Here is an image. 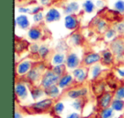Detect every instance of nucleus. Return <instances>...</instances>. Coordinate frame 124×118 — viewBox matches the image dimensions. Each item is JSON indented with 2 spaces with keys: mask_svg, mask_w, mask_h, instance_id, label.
<instances>
[{
  "mask_svg": "<svg viewBox=\"0 0 124 118\" xmlns=\"http://www.w3.org/2000/svg\"><path fill=\"white\" fill-rule=\"evenodd\" d=\"M109 49L115 56V61L118 62L119 64L124 63V36H117L110 41Z\"/></svg>",
  "mask_w": 124,
  "mask_h": 118,
  "instance_id": "1",
  "label": "nucleus"
},
{
  "mask_svg": "<svg viewBox=\"0 0 124 118\" xmlns=\"http://www.w3.org/2000/svg\"><path fill=\"white\" fill-rule=\"evenodd\" d=\"M46 65L43 62L36 63L33 68L30 70V72L26 75V80L31 86H35L36 83H40L43 73L46 71Z\"/></svg>",
  "mask_w": 124,
  "mask_h": 118,
  "instance_id": "2",
  "label": "nucleus"
},
{
  "mask_svg": "<svg viewBox=\"0 0 124 118\" xmlns=\"http://www.w3.org/2000/svg\"><path fill=\"white\" fill-rule=\"evenodd\" d=\"M54 104L55 103L54 99L48 98L43 99V100L38 101V102L30 104L29 106H27V109H30L31 113L43 114V113H47L51 110Z\"/></svg>",
  "mask_w": 124,
  "mask_h": 118,
  "instance_id": "3",
  "label": "nucleus"
},
{
  "mask_svg": "<svg viewBox=\"0 0 124 118\" xmlns=\"http://www.w3.org/2000/svg\"><path fill=\"white\" fill-rule=\"evenodd\" d=\"M60 77H59L57 75H55L52 69H47L46 71L43 73L42 79L40 80L39 86L43 89L48 88V87H52V86L58 85L59 80Z\"/></svg>",
  "mask_w": 124,
  "mask_h": 118,
  "instance_id": "4",
  "label": "nucleus"
},
{
  "mask_svg": "<svg viewBox=\"0 0 124 118\" xmlns=\"http://www.w3.org/2000/svg\"><path fill=\"white\" fill-rule=\"evenodd\" d=\"M35 62L29 60V59H25L20 63H16V78H21V77H26V75L30 72V70L33 68L35 65Z\"/></svg>",
  "mask_w": 124,
  "mask_h": 118,
  "instance_id": "5",
  "label": "nucleus"
},
{
  "mask_svg": "<svg viewBox=\"0 0 124 118\" xmlns=\"http://www.w3.org/2000/svg\"><path fill=\"white\" fill-rule=\"evenodd\" d=\"M90 25L94 28V30L97 33H100V34H101V33L105 34V32L110 28V27H109L108 21L105 19H104V18L100 17V15L95 16V17L92 20L91 22H90Z\"/></svg>",
  "mask_w": 124,
  "mask_h": 118,
  "instance_id": "6",
  "label": "nucleus"
},
{
  "mask_svg": "<svg viewBox=\"0 0 124 118\" xmlns=\"http://www.w3.org/2000/svg\"><path fill=\"white\" fill-rule=\"evenodd\" d=\"M88 93V89L86 87H76L66 90V95L70 98H72L74 100L78 98H83Z\"/></svg>",
  "mask_w": 124,
  "mask_h": 118,
  "instance_id": "7",
  "label": "nucleus"
},
{
  "mask_svg": "<svg viewBox=\"0 0 124 118\" xmlns=\"http://www.w3.org/2000/svg\"><path fill=\"white\" fill-rule=\"evenodd\" d=\"M101 62V55L97 52H88L84 55L83 60H82L81 66L83 67H90L97 64L98 63Z\"/></svg>",
  "mask_w": 124,
  "mask_h": 118,
  "instance_id": "8",
  "label": "nucleus"
},
{
  "mask_svg": "<svg viewBox=\"0 0 124 118\" xmlns=\"http://www.w3.org/2000/svg\"><path fill=\"white\" fill-rule=\"evenodd\" d=\"M15 94L16 98L20 101H22L27 98L28 95V88L26 82L21 80L20 79L19 80H16V82L15 84Z\"/></svg>",
  "mask_w": 124,
  "mask_h": 118,
  "instance_id": "9",
  "label": "nucleus"
},
{
  "mask_svg": "<svg viewBox=\"0 0 124 118\" xmlns=\"http://www.w3.org/2000/svg\"><path fill=\"white\" fill-rule=\"evenodd\" d=\"M114 98H115V97H114L113 92L105 91L101 95L99 96V98H98L99 107L100 108V109H106V108L110 107Z\"/></svg>",
  "mask_w": 124,
  "mask_h": 118,
  "instance_id": "10",
  "label": "nucleus"
},
{
  "mask_svg": "<svg viewBox=\"0 0 124 118\" xmlns=\"http://www.w3.org/2000/svg\"><path fill=\"white\" fill-rule=\"evenodd\" d=\"M72 75L75 79V81L78 84L84 83L88 76V69L86 67L80 66L79 68L73 70Z\"/></svg>",
  "mask_w": 124,
  "mask_h": 118,
  "instance_id": "11",
  "label": "nucleus"
},
{
  "mask_svg": "<svg viewBox=\"0 0 124 118\" xmlns=\"http://www.w3.org/2000/svg\"><path fill=\"white\" fill-rule=\"evenodd\" d=\"M75 82L76 81H75L73 75L66 73V75H64L60 78L58 82V87H60V89H62V90H66V89L68 90L74 86Z\"/></svg>",
  "mask_w": 124,
  "mask_h": 118,
  "instance_id": "12",
  "label": "nucleus"
},
{
  "mask_svg": "<svg viewBox=\"0 0 124 118\" xmlns=\"http://www.w3.org/2000/svg\"><path fill=\"white\" fill-rule=\"evenodd\" d=\"M81 63L79 57L75 52H69L66 55V65L68 69H76L81 66Z\"/></svg>",
  "mask_w": 124,
  "mask_h": 118,
  "instance_id": "13",
  "label": "nucleus"
},
{
  "mask_svg": "<svg viewBox=\"0 0 124 118\" xmlns=\"http://www.w3.org/2000/svg\"><path fill=\"white\" fill-rule=\"evenodd\" d=\"M65 27L66 29L77 31L79 27V20L77 15H68L65 17Z\"/></svg>",
  "mask_w": 124,
  "mask_h": 118,
  "instance_id": "14",
  "label": "nucleus"
},
{
  "mask_svg": "<svg viewBox=\"0 0 124 118\" xmlns=\"http://www.w3.org/2000/svg\"><path fill=\"white\" fill-rule=\"evenodd\" d=\"M101 55V62L102 65L107 67H110L114 64L115 63V56L111 52L110 49H106L104 50L103 51L100 53Z\"/></svg>",
  "mask_w": 124,
  "mask_h": 118,
  "instance_id": "15",
  "label": "nucleus"
},
{
  "mask_svg": "<svg viewBox=\"0 0 124 118\" xmlns=\"http://www.w3.org/2000/svg\"><path fill=\"white\" fill-rule=\"evenodd\" d=\"M83 42H84V38L83 34L79 31H75L69 36L67 43L71 44L73 46H80L83 45Z\"/></svg>",
  "mask_w": 124,
  "mask_h": 118,
  "instance_id": "16",
  "label": "nucleus"
},
{
  "mask_svg": "<svg viewBox=\"0 0 124 118\" xmlns=\"http://www.w3.org/2000/svg\"><path fill=\"white\" fill-rule=\"evenodd\" d=\"M28 38L32 41H38L43 37V30L39 26H33L28 30Z\"/></svg>",
  "mask_w": 124,
  "mask_h": 118,
  "instance_id": "17",
  "label": "nucleus"
},
{
  "mask_svg": "<svg viewBox=\"0 0 124 118\" xmlns=\"http://www.w3.org/2000/svg\"><path fill=\"white\" fill-rule=\"evenodd\" d=\"M60 13L59 12L58 10H56L55 8H51L48 10V12L45 15V21L46 22L50 23L54 22V21H58L60 20Z\"/></svg>",
  "mask_w": 124,
  "mask_h": 118,
  "instance_id": "18",
  "label": "nucleus"
},
{
  "mask_svg": "<svg viewBox=\"0 0 124 118\" xmlns=\"http://www.w3.org/2000/svg\"><path fill=\"white\" fill-rule=\"evenodd\" d=\"M15 25L21 29H27L30 27V21L26 15H20L15 20Z\"/></svg>",
  "mask_w": 124,
  "mask_h": 118,
  "instance_id": "19",
  "label": "nucleus"
},
{
  "mask_svg": "<svg viewBox=\"0 0 124 118\" xmlns=\"http://www.w3.org/2000/svg\"><path fill=\"white\" fill-rule=\"evenodd\" d=\"M44 93L46 96H48L49 98H52L54 100L57 99L59 98L60 94V87H58V85L52 86V87H48V88L44 89Z\"/></svg>",
  "mask_w": 124,
  "mask_h": 118,
  "instance_id": "20",
  "label": "nucleus"
},
{
  "mask_svg": "<svg viewBox=\"0 0 124 118\" xmlns=\"http://www.w3.org/2000/svg\"><path fill=\"white\" fill-rule=\"evenodd\" d=\"M30 93L34 100H38L40 97L45 95L44 89L42 88L39 85L38 86H31L30 87Z\"/></svg>",
  "mask_w": 124,
  "mask_h": 118,
  "instance_id": "21",
  "label": "nucleus"
},
{
  "mask_svg": "<svg viewBox=\"0 0 124 118\" xmlns=\"http://www.w3.org/2000/svg\"><path fill=\"white\" fill-rule=\"evenodd\" d=\"M66 56L64 53H60V52H56L53 55L51 59V63L53 66L56 65H61L66 63Z\"/></svg>",
  "mask_w": 124,
  "mask_h": 118,
  "instance_id": "22",
  "label": "nucleus"
},
{
  "mask_svg": "<svg viewBox=\"0 0 124 118\" xmlns=\"http://www.w3.org/2000/svg\"><path fill=\"white\" fill-rule=\"evenodd\" d=\"M79 10V4L77 2H71L64 7V13L68 15H74Z\"/></svg>",
  "mask_w": 124,
  "mask_h": 118,
  "instance_id": "23",
  "label": "nucleus"
},
{
  "mask_svg": "<svg viewBox=\"0 0 124 118\" xmlns=\"http://www.w3.org/2000/svg\"><path fill=\"white\" fill-rule=\"evenodd\" d=\"M91 78L92 80H98L100 79V75H101L102 72H103V69H102L101 66L99 64H95L93 66H92L91 68Z\"/></svg>",
  "mask_w": 124,
  "mask_h": 118,
  "instance_id": "24",
  "label": "nucleus"
},
{
  "mask_svg": "<svg viewBox=\"0 0 124 118\" xmlns=\"http://www.w3.org/2000/svg\"><path fill=\"white\" fill-rule=\"evenodd\" d=\"M30 45L24 39L16 40V53H21L26 49H29Z\"/></svg>",
  "mask_w": 124,
  "mask_h": 118,
  "instance_id": "25",
  "label": "nucleus"
},
{
  "mask_svg": "<svg viewBox=\"0 0 124 118\" xmlns=\"http://www.w3.org/2000/svg\"><path fill=\"white\" fill-rule=\"evenodd\" d=\"M66 68H67V67H66V64H61V65L53 66L51 69L55 75H57L59 77H61L67 73V72H66Z\"/></svg>",
  "mask_w": 124,
  "mask_h": 118,
  "instance_id": "26",
  "label": "nucleus"
},
{
  "mask_svg": "<svg viewBox=\"0 0 124 118\" xmlns=\"http://www.w3.org/2000/svg\"><path fill=\"white\" fill-rule=\"evenodd\" d=\"M49 53H50V49L48 45H40L39 50H38V56L40 59H42V60L46 59L47 57L49 55Z\"/></svg>",
  "mask_w": 124,
  "mask_h": 118,
  "instance_id": "27",
  "label": "nucleus"
},
{
  "mask_svg": "<svg viewBox=\"0 0 124 118\" xmlns=\"http://www.w3.org/2000/svg\"><path fill=\"white\" fill-rule=\"evenodd\" d=\"M112 28L116 30L118 36H124V20H121L116 22H114Z\"/></svg>",
  "mask_w": 124,
  "mask_h": 118,
  "instance_id": "28",
  "label": "nucleus"
},
{
  "mask_svg": "<svg viewBox=\"0 0 124 118\" xmlns=\"http://www.w3.org/2000/svg\"><path fill=\"white\" fill-rule=\"evenodd\" d=\"M95 7H96V5L93 4V2L92 1V0H86V1L83 4V11L88 13V14L93 13L95 10Z\"/></svg>",
  "mask_w": 124,
  "mask_h": 118,
  "instance_id": "29",
  "label": "nucleus"
},
{
  "mask_svg": "<svg viewBox=\"0 0 124 118\" xmlns=\"http://www.w3.org/2000/svg\"><path fill=\"white\" fill-rule=\"evenodd\" d=\"M110 107L114 111H122L124 109V100L114 98Z\"/></svg>",
  "mask_w": 124,
  "mask_h": 118,
  "instance_id": "30",
  "label": "nucleus"
},
{
  "mask_svg": "<svg viewBox=\"0 0 124 118\" xmlns=\"http://www.w3.org/2000/svg\"><path fill=\"white\" fill-rule=\"evenodd\" d=\"M105 82H96L94 85V87H93V92H94V94L98 96H100L105 91Z\"/></svg>",
  "mask_w": 124,
  "mask_h": 118,
  "instance_id": "31",
  "label": "nucleus"
},
{
  "mask_svg": "<svg viewBox=\"0 0 124 118\" xmlns=\"http://www.w3.org/2000/svg\"><path fill=\"white\" fill-rule=\"evenodd\" d=\"M114 110L111 107L106 108V109H102L100 111V118H112L113 117Z\"/></svg>",
  "mask_w": 124,
  "mask_h": 118,
  "instance_id": "32",
  "label": "nucleus"
},
{
  "mask_svg": "<svg viewBox=\"0 0 124 118\" xmlns=\"http://www.w3.org/2000/svg\"><path fill=\"white\" fill-rule=\"evenodd\" d=\"M117 36H118L117 33L116 32V30L114 29L112 27H110V28L105 33V38L108 40H110V41L113 40L115 38H116Z\"/></svg>",
  "mask_w": 124,
  "mask_h": 118,
  "instance_id": "33",
  "label": "nucleus"
},
{
  "mask_svg": "<svg viewBox=\"0 0 124 118\" xmlns=\"http://www.w3.org/2000/svg\"><path fill=\"white\" fill-rule=\"evenodd\" d=\"M65 109V105L62 102H57L54 104V107L52 109L53 112L55 115H60Z\"/></svg>",
  "mask_w": 124,
  "mask_h": 118,
  "instance_id": "34",
  "label": "nucleus"
},
{
  "mask_svg": "<svg viewBox=\"0 0 124 118\" xmlns=\"http://www.w3.org/2000/svg\"><path fill=\"white\" fill-rule=\"evenodd\" d=\"M68 43L66 42L65 40H61L58 43V45H56V48L55 50L57 52H60V53H63L64 51H66L68 50Z\"/></svg>",
  "mask_w": 124,
  "mask_h": 118,
  "instance_id": "35",
  "label": "nucleus"
},
{
  "mask_svg": "<svg viewBox=\"0 0 124 118\" xmlns=\"http://www.w3.org/2000/svg\"><path fill=\"white\" fill-rule=\"evenodd\" d=\"M114 97L116 99L124 100V84L117 87L116 92H114Z\"/></svg>",
  "mask_w": 124,
  "mask_h": 118,
  "instance_id": "36",
  "label": "nucleus"
},
{
  "mask_svg": "<svg viewBox=\"0 0 124 118\" xmlns=\"http://www.w3.org/2000/svg\"><path fill=\"white\" fill-rule=\"evenodd\" d=\"M84 103H85L84 98H78V99H76V100L71 104V106H72L76 110H81L83 108Z\"/></svg>",
  "mask_w": 124,
  "mask_h": 118,
  "instance_id": "37",
  "label": "nucleus"
},
{
  "mask_svg": "<svg viewBox=\"0 0 124 118\" xmlns=\"http://www.w3.org/2000/svg\"><path fill=\"white\" fill-rule=\"evenodd\" d=\"M115 10L117 11L119 14L124 15V0H118L114 4Z\"/></svg>",
  "mask_w": 124,
  "mask_h": 118,
  "instance_id": "38",
  "label": "nucleus"
},
{
  "mask_svg": "<svg viewBox=\"0 0 124 118\" xmlns=\"http://www.w3.org/2000/svg\"><path fill=\"white\" fill-rule=\"evenodd\" d=\"M115 70H116V73L117 76L120 77L121 79L123 80L124 79V63H122V64H119L118 66H116Z\"/></svg>",
  "mask_w": 124,
  "mask_h": 118,
  "instance_id": "39",
  "label": "nucleus"
},
{
  "mask_svg": "<svg viewBox=\"0 0 124 118\" xmlns=\"http://www.w3.org/2000/svg\"><path fill=\"white\" fill-rule=\"evenodd\" d=\"M39 45L36 43L31 44L29 46V50L32 55H38V50H39Z\"/></svg>",
  "mask_w": 124,
  "mask_h": 118,
  "instance_id": "40",
  "label": "nucleus"
},
{
  "mask_svg": "<svg viewBox=\"0 0 124 118\" xmlns=\"http://www.w3.org/2000/svg\"><path fill=\"white\" fill-rule=\"evenodd\" d=\"M43 18H45V16H43V15L42 12H39V13H38V14L33 15V21H34L35 22H41V21L43 20Z\"/></svg>",
  "mask_w": 124,
  "mask_h": 118,
  "instance_id": "41",
  "label": "nucleus"
},
{
  "mask_svg": "<svg viewBox=\"0 0 124 118\" xmlns=\"http://www.w3.org/2000/svg\"><path fill=\"white\" fill-rule=\"evenodd\" d=\"M43 10V8L42 6H34L33 8H31V15H35V14H38L39 12H42Z\"/></svg>",
  "mask_w": 124,
  "mask_h": 118,
  "instance_id": "42",
  "label": "nucleus"
},
{
  "mask_svg": "<svg viewBox=\"0 0 124 118\" xmlns=\"http://www.w3.org/2000/svg\"><path fill=\"white\" fill-rule=\"evenodd\" d=\"M42 6H49L53 4V0H38Z\"/></svg>",
  "mask_w": 124,
  "mask_h": 118,
  "instance_id": "43",
  "label": "nucleus"
},
{
  "mask_svg": "<svg viewBox=\"0 0 124 118\" xmlns=\"http://www.w3.org/2000/svg\"><path fill=\"white\" fill-rule=\"evenodd\" d=\"M31 9H30V8H26V7L18 8V11H19L20 13H22V14H25V13H30V14H31Z\"/></svg>",
  "mask_w": 124,
  "mask_h": 118,
  "instance_id": "44",
  "label": "nucleus"
},
{
  "mask_svg": "<svg viewBox=\"0 0 124 118\" xmlns=\"http://www.w3.org/2000/svg\"><path fill=\"white\" fill-rule=\"evenodd\" d=\"M95 5L99 8H103L105 6V2H104V0H97Z\"/></svg>",
  "mask_w": 124,
  "mask_h": 118,
  "instance_id": "45",
  "label": "nucleus"
},
{
  "mask_svg": "<svg viewBox=\"0 0 124 118\" xmlns=\"http://www.w3.org/2000/svg\"><path fill=\"white\" fill-rule=\"evenodd\" d=\"M67 118H82L81 116L78 113H71L67 116Z\"/></svg>",
  "mask_w": 124,
  "mask_h": 118,
  "instance_id": "46",
  "label": "nucleus"
},
{
  "mask_svg": "<svg viewBox=\"0 0 124 118\" xmlns=\"http://www.w3.org/2000/svg\"><path fill=\"white\" fill-rule=\"evenodd\" d=\"M22 117H23L22 114L20 111L16 110V112H15V118H22Z\"/></svg>",
  "mask_w": 124,
  "mask_h": 118,
  "instance_id": "47",
  "label": "nucleus"
},
{
  "mask_svg": "<svg viewBox=\"0 0 124 118\" xmlns=\"http://www.w3.org/2000/svg\"><path fill=\"white\" fill-rule=\"evenodd\" d=\"M122 118H124V115H123V116H122Z\"/></svg>",
  "mask_w": 124,
  "mask_h": 118,
  "instance_id": "48",
  "label": "nucleus"
}]
</instances>
